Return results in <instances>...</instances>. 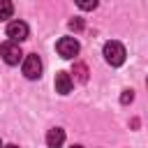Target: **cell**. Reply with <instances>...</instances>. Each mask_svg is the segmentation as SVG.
Returning <instances> with one entry per match:
<instances>
[{
  "mask_svg": "<svg viewBox=\"0 0 148 148\" xmlns=\"http://www.w3.org/2000/svg\"><path fill=\"white\" fill-rule=\"evenodd\" d=\"M104 60L109 62V65H113V67H120L123 62H125V46L120 44V42H106L104 44Z\"/></svg>",
  "mask_w": 148,
  "mask_h": 148,
  "instance_id": "cell-1",
  "label": "cell"
},
{
  "mask_svg": "<svg viewBox=\"0 0 148 148\" xmlns=\"http://www.w3.org/2000/svg\"><path fill=\"white\" fill-rule=\"evenodd\" d=\"M56 49H58V56H60V58L72 60V58L79 53V42H76L74 37H60L58 44H56Z\"/></svg>",
  "mask_w": 148,
  "mask_h": 148,
  "instance_id": "cell-2",
  "label": "cell"
},
{
  "mask_svg": "<svg viewBox=\"0 0 148 148\" xmlns=\"http://www.w3.org/2000/svg\"><path fill=\"white\" fill-rule=\"evenodd\" d=\"M23 74H25V79H30V81H35V79L42 76V60H39L37 53L25 56V60H23Z\"/></svg>",
  "mask_w": 148,
  "mask_h": 148,
  "instance_id": "cell-3",
  "label": "cell"
},
{
  "mask_svg": "<svg viewBox=\"0 0 148 148\" xmlns=\"http://www.w3.org/2000/svg\"><path fill=\"white\" fill-rule=\"evenodd\" d=\"M0 56H2V60H5L7 65H18V60L23 58L21 46L14 44V42H5V44L0 46Z\"/></svg>",
  "mask_w": 148,
  "mask_h": 148,
  "instance_id": "cell-4",
  "label": "cell"
},
{
  "mask_svg": "<svg viewBox=\"0 0 148 148\" xmlns=\"http://www.w3.org/2000/svg\"><path fill=\"white\" fill-rule=\"evenodd\" d=\"M7 37H9V42H14V44L28 39V25H25L23 21H9V25H7Z\"/></svg>",
  "mask_w": 148,
  "mask_h": 148,
  "instance_id": "cell-5",
  "label": "cell"
},
{
  "mask_svg": "<svg viewBox=\"0 0 148 148\" xmlns=\"http://www.w3.org/2000/svg\"><path fill=\"white\" fill-rule=\"evenodd\" d=\"M72 86H74V81H72V76H69L67 72H58V74H56V90H58L60 95H67V92L72 90Z\"/></svg>",
  "mask_w": 148,
  "mask_h": 148,
  "instance_id": "cell-6",
  "label": "cell"
},
{
  "mask_svg": "<svg viewBox=\"0 0 148 148\" xmlns=\"http://www.w3.org/2000/svg\"><path fill=\"white\" fill-rule=\"evenodd\" d=\"M62 143H65V130H60V127L49 130V134H46V146H49V148H60Z\"/></svg>",
  "mask_w": 148,
  "mask_h": 148,
  "instance_id": "cell-7",
  "label": "cell"
},
{
  "mask_svg": "<svg viewBox=\"0 0 148 148\" xmlns=\"http://www.w3.org/2000/svg\"><path fill=\"white\" fill-rule=\"evenodd\" d=\"M74 76H76V81H81V83H86L88 81V67L83 65V62H74Z\"/></svg>",
  "mask_w": 148,
  "mask_h": 148,
  "instance_id": "cell-8",
  "label": "cell"
},
{
  "mask_svg": "<svg viewBox=\"0 0 148 148\" xmlns=\"http://www.w3.org/2000/svg\"><path fill=\"white\" fill-rule=\"evenodd\" d=\"M12 14H14V5H12L9 0H0V21L9 18Z\"/></svg>",
  "mask_w": 148,
  "mask_h": 148,
  "instance_id": "cell-9",
  "label": "cell"
},
{
  "mask_svg": "<svg viewBox=\"0 0 148 148\" xmlns=\"http://www.w3.org/2000/svg\"><path fill=\"white\" fill-rule=\"evenodd\" d=\"M134 99V90H123V95H120V102L123 104H130Z\"/></svg>",
  "mask_w": 148,
  "mask_h": 148,
  "instance_id": "cell-10",
  "label": "cell"
},
{
  "mask_svg": "<svg viewBox=\"0 0 148 148\" xmlns=\"http://www.w3.org/2000/svg\"><path fill=\"white\" fill-rule=\"evenodd\" d=\"M81 28H83V21H81V18H72V21H69V30H74V32H79Z\"/></svg>",
  "mask_w": 148,
  "mask_h": 148,
  "instance_id": "cell-11",
  "label": "cell"
},
{
  "mask_svg": "<svg viewBox=\"0 0 148 148\" xmlns=\"http://www.w3.org/2000/svg\"><path fill=\"white\" fill-rule=\"evenodd\" d=\"M79 7H81V9H95L97 2H95V0H92V2H79Z\"/></svg>",
  "mask_w": 148,
  "mask_h": 148,
  "instance_id": "cell-12",
  "label": "cell"
},
{
  "mask_svg": "<svg viewBox=\"0 0 148 148\" xmlns=\"http://www.w3.org/2000/svg\"><path fill=\"white\" fill-rule=\"evenodd\" d=\"M5 148H18V146H14V143H12V146H5Z\"/></svg>",
  "mask_w": 148,
  "mask_h": 148,
  "instance_id": "cell-13",
  "label": "cell"
},
{
  "mask_svg": "<svg viewBox=\"0 0 148 148\" xmlns=\"http://www.w3.org/2000/svg\"><path fill=\"white\" fill-rule=\"evenodd\" d=\"M72 148H83V146H72Z\"/></svg>",
  "mask_w": 148,
  "mask_h": 148,
  "instance_id": "cell-14",
  "label": "cell"
},
{
  "mask_svg": "<svg viewBox=\"0 0 148 148\" xmlns=\"http://www.w3.org/2000/svg\"><path fill=\"white\" fill-rule=\"evenodd\" d=\"M0 148H2V143H0Z\"/></svg>",
  "mask_w": 148,
  "mask_h": 148,
  "instance_id": "cell-15",
  "label": "cell"
}]
</instances>
